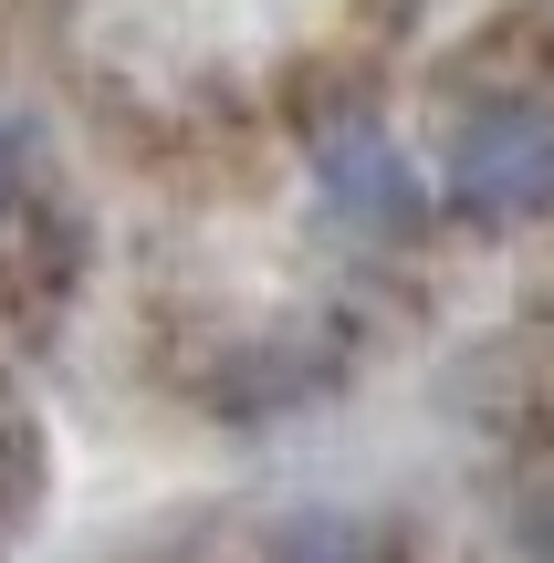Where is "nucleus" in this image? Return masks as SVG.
Segmentation results:
<instances>
[{"mask_svg": "<svg viewBox=\"0 0 554 563\" xmlns=\"http://www.w3.org/2000/svg\"><path fill=\"white\" fill-rule=\"evenodd\" d=\"M450 199L481 220H544L554 209V104L492 95L450 125Z\"/></svg>", "mask_w": 554, "mask_h": 563, "instance_id": "f257e3e1", "label": "nucleus"}, {"mask_svg": "<svg viewBox=\"0 0 554 563\" xmlns=\"http://www.w3.org/2000/svg\"><path fill=\"white\" fill-rule=\"evenodd\" d=\"M11 188H21V146H11V125H0V209H11Z\"/></svg>", "mask_w": 554, "mask_h": 563, "instance_id": "20e7f679", "label": "nucleus"}, {"mask_svg": "<svg viewBox=\"0 0 554 563\" xmlns=\"http://www.w3.org/2000/svg\"><path fill=\"white\" fill-rule=\"evenodd\" d=\"M314 178H325V209H335L346 230H367V241H409V230L430 220L419 167L398 157L377 125H335V136L314 146Z\"/></svg>", "mask_w": 554, "mask_h": 563, "instance_id": "f03ea898", "label": "nucleus"}, {"mask_svg": "<svg viewBox=\"0 0 554 563\" xmlns=\"http://www.w3.org/2000/svg\"><path fill=\"white\" fill-rule=\"evenodd\" d=\"M272 563H377V532H356V522H293L283 543H272Z\"/></svg>", "mask_w": 554, "mask_h": 563, "instance_id": "7ed1b4c3", "label": "nucleus"}]
</instances>
